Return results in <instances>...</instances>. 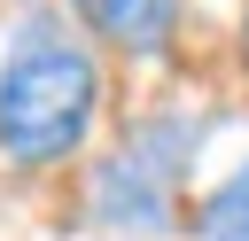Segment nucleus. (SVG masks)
I'll use <instances>...</instances> for the list:
<instances>
[{
  "label": "nucleus",
  "mask_w": 249,
  "mask_h": 241,
  "mask_svg": "<svg viewBox=\"0 0 249 241\" xmlns=\"http://www.w3.org/2000/svg\"><path fill=\"white\" fill-rule=\"evenodd\" d=\"M195 148H202V124H187L179 109L132 124L124 148L93 171V218H101L109 233H124V241L163 233V225L179 218V179H187Z\"/></svg>",
  "instance_id": "obj_2"
},
{
  "label": "nucleus",
  "mask_w": 249,
  "mask_h": 241,
  "mask_svg": "<svg viewBox=\"0 0 249 241\" xmlns=\"http://www.w3.org/2000/svg\"><path fill=\"white\" fill-rule=\"evenodd\" d=\"M93 117H101L93 47L47 8L16 16L8 39H0V163L47 171V163L78 155Z\"/></svg>",
  "instance_id": "obj_1"
},
{
  "label": "nucleus",
  "mask_w": 249,
  "mask_h": 241,
  "mask_svg": "<svg viewBox=\"0 0 249 241\" xmlns=\"http://www.w3.org/2000/svg\"><path fill=\"white\" fill-rule=\"evenodd\" d=\"M70 8L101 47H117L132 62H163L179 47V23H187V0H70Z\"/></svg>",
  "instance_id": "obj_3"
},
{
  "label": "nucleus",
  "mask_w": 249,
  "mask_h": 241,
  "mask_svg": "<svg viewBox=\"0 0 249 241\" xmlns=\"http://www.w3.org/2000/svg\"><path fill=\"white\" fill-rule=\"evenodd\" d=\"M195 241H249V155L195 202Z\"/></svg>",
  "instance_id": "obj_4"
},
{
  "label": "nucleus",
  "mask_w": 249,
  "mask_h": 241,
  "mask_svg": "<svg viewBox=\"0 0 249 241\" xmlns=\"http://www.w3.org/2000/svg\"><path fill=\"white\" fill-rule=\"evenodd\" d=\"M241 54H249V8H241Z\"/></svg>",
  "instance_id": "obj_5"
}]
</instances>
